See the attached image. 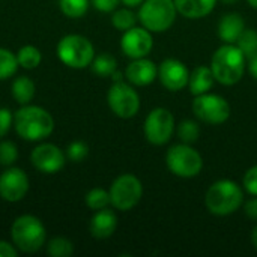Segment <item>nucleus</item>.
<instances>
[{"instance_id":"nucleus-1","label":"nucleus","mask_w":257,"mask_h":257,"mask_svg":"<svg viewBox=\"0 0 257 257\" xmlns=\"http://www.w3.org/2000/svg\"><path fill=\"white\" fill-rule=\"evenodd\" d=\"M14 130L26 142H42L54 131V119L41 105L24 104L14 113Z\"/></svg>"},{"instance_id":"nucleus-2","label":"nucleus","mask_w":257,"mask_h":257,"mask_svg":"<svg viewBox=\"0 0 257 257\" xmlns=\"http://www.w3.org/2000/svg\"><path fill=\"white\" fill-rule=\"evenodd\" d=\"M245 60V54L236 44H224L217 48L209 65L215 81L223 86L236 84L244 75Z\"/></svg>"},{"instance_id":"nucleus-3","label":"nucleus","mask_w":257,"mask_h":257,"mask_svg":"<svg viewBox=\"0 0 257 257\" xmlns=\"http://www.w3.org/2000/svg\"><path fill=\"white\" fill-rule=\"evenodd\" d=\"M244 205V188L230 179L214 182L205 194L206 209L217 217H226L236 212Z\"/></svg>"},{"instance_id":"nucleus-4","label":"nucleus","mask_w":257,"mask_h":257,"mask_svg":"<svg viewBox=\"0 0 257 257\" xmlns=\"http://www.w3.org/2000/svg\"><path fill=\"white\" fill-rule=\"evenodd\" d=\"M11 239L18 251L32 254L45 245L47 229L38 217L32 214H23L17 217L11 226Z\"/></svg>"},{"instance_id":"nucleus-5","label":"nucleus","mask_w":257,"mask_h":257,"mask_svg":"<svg viewBox=\"0 0 257 257\" xmlns=\"http://www.w3.org/2000/svg\"><path fill=\"white\" fill-rule=\"evenodd\" d=\"M56 54L65 66L71 69H84L90 66L95 57V48L86 36L71 33L65 35L57 42Z\"/></svg>"},{"instance_id":"nucleus-6","label":"nucleus","mask_w":257,"mask_h":257,"mask_svg":"<svg viewBox=\"0 0 257 257\" xmlns=\"http://www.w3.org/2000/svg\"><path fill=\"white\" fill-rule=\"evenodd\" d=\"M178 15L175 0H145L139 6V21L152 33L169 30Z\"/></svg>"},{"instance_id":"nucleus-7","label":"nucleus","mask_w":257,"mask_h":257,"mask_svg":"<svg viewBox=\"0 0 257 257\" xmlns=\"http://www.w3.org/2000/svg\"><path fill=\"white\" fill-rule=\"evenodd\" d=\"M166 164L175 176L182 179L196 178L203 169L202 155L187 143L172 146L166 154Z\"/></svg>"},{"instance_id":"nucleus-8","label":"nucleus","mask_w":257,"mask_h":257,"mask_svg":"<svg viewBox=\"0 0 257 257\" xmlns=\"http://www.w3.org/2000/svg\"><path fill=\"white\" fill-rule=\"evenodd\" d=\"M108 193H110V205L117 211L126 212L136 208L142 200L143 185L137 176L131 173H123L113 181Z\"/></svg>"},{"instance_id":"nucleus-9","label":"nucleus","mask_w":257,"mask_h":257,"mask_svg":"<svg viewBox=\"0 0 257 257\" xmlns=\"http://www.w3.org/2000/svg\"><path fill=\"white\" fill-rule=\"evenodd\" d=\"M107 104L110 110L120 119H131L140 110V96L133 84L120 81H113L107 92Z\"/></svg>"},{"instance_id":"nucleus-10","label":"nucleus","mask_w":257,"mask_h":257,"mask_svg":"<svg viewBox=\"0 0 257 257\" xmlns=\"http://www.w3.org/2000/svg\"><path fill=\"white\" fill-rule=\"evenodd\" d=\"M194 116L209 125H221L230 117V104L217 93H203L193 101Z\"/></svg>"},{"instance_id":"nucleus-11","label":"nucleus","mask_w":257,"mask_h":257,"mask_svg":"<svg viewBox=\"0 0 257 257\" xmlns=\"http://www.w3.org/2000/svg\"><path fill=\"white\" fill-rule=\"evenodd\" d=\"M143 133L146 140L154 146H163L170 142L175 133V117L164 107L154 108L145 119Z\"/></svg>"},{"instance_id":"nucleus-12","label":"nucleus","mask_w":257,"mask_h":257,"mask_svg":"<svg viewBox=\"0 0 257 257\" xmlns=\"http://www.w3.org/2000/svg\"><path fill=\"white\" fill-rule=\"evenodd\" d=\"M30 187L27 173L20 169L9 166L0 173V199L8 203L21 202Z\"/></svg>"},{"instance_id":"nucleus-13","label":"nucleus","mask_w":257,"mask_h":257,"mask_svg":"<svg viewBox=\"0 0 257 257\" xmlns=\"http://www.w3.org/2000/svg\"><path fill=\"white\" fill-rule=\"evenodd\" d=\"M66 154L54 143H39L30 152V163L32 166L45 175H54L60 172L66 163Z\"/></svg>"},{"instance_id":"nucleus-14","label":"nucleus","mask_w":257,"mask_h":257,"mask_svg":"<svg viewBox=\"0 0 257 257\" xmlns=\"http://www.w3.org/2000/svg\"><path fill=\"white\" fill-rule=\"evenodd\" d=\"M154 47V38L152 32L142 27H131L130 30H125L120 38V50L122 53L130 59H140L146 57Z\"/></svg>"},{"instance_id":"nucleus-15","label":"nucleus","mask_w":257,"mask_h":257,"mask_svg":"<svg viewBox=\"0 0 257 257\" xmlns=\"http://www.w3.org/2000/svg\"><path fill=\"white\" fill-rule=\"evenodd\" d=\"M158 78L166 89L172 92H179L185 86H188L190 71L181 60L166 59L158 66Z\"/></svg>"},{"instance_id":"nucleus-16","label":"nucleus","mask_w":257,"mask_h":257,"mask_svg":"<svg viewBox=\"0 0 257 257\" xmlns=\"http://www.w3.org/2000/svg\"><path fill=\"white\" fill-rule=\"evenodd\" d=\"M125 78L133 86H148L158 78V66L146 57L133 59L125 69Z\"/></svg>"},{"instance_id":"nucleus-17","label":"nucleus","mask_w":257,"mask_h":257,"mask_svg":"<svg viewBox=\"0 0 257 257\" xmlns=\"http://www.w3.org/2000/svg\"><path fill=\"white\" fill-rule=\"evenodd\" d=\"M117 229V217L111 209H99L90 218L89 232L96 239H107L110 238Z\"/></svg>"},{"instance_id":"nucleus-18","label":"nucleus","mask_w":257,"mask_h":257,"mask_svg":"<svg viewBox=\"0 0 257 257\" xmlns=\"http://www.w3.org/2000/svg\"><path fill=\"white\" fill-rule=\"evenodd\" d=\"M245 30V21L238 12L226 14L218 23V36L226 44H236L241 33Z\"/></svg>"},{"instance_id":"nucleus-19","label":"nucleus","mask_w":257,"mask_h":257,"mask_svg":"<svg viewBox=\"0 0 257 257\" xmlns=\"http://www.w3.org/2000/svg\"><path fill=\"white\" fill-rule=\"evenodd\" d=\"M218 0H175L178 14L190 20H199L209 15Z\"/></svg>"},{"instance_id":"nucleus-20","label":"nucleus","mask_w":257,"mask_h":257,"mask_svg":"<svg viewBox=\"0 0 257 257\" xmlns=\"http://www.w3.org/2000/svg\"><path fill=\"white\" fill-rule=\"evenodd\" d=\"M214 81H215V78H214V74L211 71V66L202 65V66L194 68L190 72L188 87L194 96H199V95L208 93L212 89Z\"/></svg>"},{"instance_id":"nucleus-21","label":"nucleus","mask_w":257,"mask_h":257,"mask_svg":"<svg viewBox=\"0 0 257 257\" xmlns=\"http://www.w3.org/2000/svg\"><path fill=\"white\" fill-rule=\"evenodd\" d=\"M11 92H12L14 99L20 105L30 104L32 99L35 98V93H36V84H35V81L30 77L21 75V77H17L12 81Z\"/></svg>"},{"instance_id":"nucleus-22","label":"nucleus","mask_w":257,"mask_h":257,"mask_svg":"<svg viewBox=\"0 0 257 257\" xmlns=\"http://www.w3.org/2000/svg\"><path fill=\"white\" fill-rule=\"evenodd\" d=\"M17 60L20 68L32 71L36 69L42 62V53L35 45H24L17 51Z\"/></svg>"},{"instance_id":"nucleus-23","label":"nucleus","mask_w":257,"mask_h":257,"mask_svg":"<svg viewBox=\"0 0 257 257\" xmlns=\"http://www.w3.org/2000/svg\"><path fill=\"white\" fill-rule=\"evenodd\" d=\"M89 68L92 69V72L95 75H98L101 78H105V77H111L113 72L117 69V62H116V59L111 54L101 53V54L93 57V60H92Z\"/></svg>"},{"instance_id":"nucleus-24","label":"nucleus","mask_w":257,"mask_h":257,"mask_svg":"<svg viewBox=\"0 0 257 257\" xmlns=\"http://www.w3.org/2000/svg\"><path fill=\"white\" fill-rule=\"evenodd\" d=\"M137 20H139L137 14L133 12V8H128V6L113 11V15H111L113 27L120 32H125V30H130L131 27H134L137 24Z\"/></svg>"},{"instance_id":"nucleus-25","label":"nucleus","mask_w":257,"mask_h":257,"mask_svg":"<svg viewBox=\"0 0 257 257\" xmlns=\"http://www.w3.org/2000/svg\"><path fill=\"white\" fill-rule=\"evenodd\" d=\"M90 0H59V9L60 12L72 20L81 18L89 11Z\"/></svg>"},{"instance_id":"nucleus-26","label":"nucleus","mask_w":257,"mask_h":257,"mask_svg":"<svg viewBox=\"0 0 257 257\" xmlns=\"http://www.w3.org/2000/svg\"><path fill=\"white\" fill-rule=\"evenodd\" d=\"M20 65L17 60V54L8 48L0 47V81H5L17 74Z\"/></svg>"},{"instance_id":"nucleus-27","label":"nucleus","mask_w":257,"mask_h":257,"mask_svg":"<svg viewBox=\"0 0 257 257\" xmlns=\"http://www.w3.org/2000/svg\"><path fill=\"white\" fill-rule=\"evenodd\" d=\"M47 253L51 257H69L74 254V244L65 236H54L47 242Z\"/></svg>"},{"instance_id":"nucleus-28","label":"nucleus","mask_w":257,"mask_h":257,"mask_svg":"<svg viewBox=\"0 0 257 257\" xmlns=\"http://www.w3.org/2000/svg\"><path fill=\"white\" fill-rule=\"evenodd\" d=\"M84 203L90 211H99L110 205V193L104 188H92L84 197Z\"/></svg>"},{"instance_id":"nucleus-29","label":"nucleus","mask_w":257,"mask_h":257,"mask_svg":"<svg viewBox=\"0 0 257 257\" xmlns=\"http://www.w3.org/2000/svg\"><path fill=\"white\" fill-rule=\"evenodd\" d=\"M199 136H200V126L196 120L187 119L178 125V137L181 139L182 143L193 145L199 140Z\"/></svg>"},{"instance_id":"nucleus-30","label":"nucleus","mask_w":257,"mask_h":257,"mask_svg":"<svg viewBox=\"0 0 257 257\" xmlns=\"http://www.w3.org/2000/svg\"><path fill=\"white\" fill-rule=\"evenodd\" d=\"M236 45L239 47V50L245 54L247 59L253 57L257 54V32L253 29H245L239 39L236 41Z\"/></svg>"},{"instance_id":"nucleus-31","label":"nucleus","mask_w":257,"mask_h":257,"mask_svg":"<svg viewBox=\"0 0 257 257\" xmlns=\"http://www.w3.org/2000/svg\"><path fill=\"white\" fill-rule=\"evenodd\" d=\"M18 160V148L11 140H0V166H14Z\"/></svg>"},{"instance_id":"nucleus-32","label":"nucleus","mask_w":257,"mask_h":257,"mask_svg":"<svg viewBox=\"0 0 257 257\" xmlns=\"http://www.w3.org/2000/svg\"><path fill=\"white\" fill-rule=\"evenodd\" d=\"M65 154H66V158L69 161H72V163H81L89 155V146H87V143H84L81 140H75V142H72V143L68 145Z\"/></svg>"},{"instance_id":"nucleus-33","label":"nucleus","mask_w":257,"mask_h":257,"mask_svg":"<svg viewBox=\"0 0 257 257\" xmlns=\"http://www.w3.org/2000/svg\"><path fill=\"white\" fill-rule=\"evenodd\" d=\"M242 188L250 196H257V164L245 172L242 179Z\"/></svg>"},{"instance_id":"nucleus-34","label":"nucleus","mask_w":257,"mask_h":257,"mask_svg":"<svg viewBox=\"0 0 257 257\" xmlns=\"http://www.w3.org/2000/svg\"><path fill=\"white\" fill-rule=\"evenodd\" d=\"M11 126H14V113L6 107H0V140L11 131Z\"/></svg>"},{"instance_id":"nucleus-35","label":"nucleus","mask_w":257,"mask_h":257,"mask_svg":"<svg viewBox=\"0 0 257 257\" xmlns=\"http://www.w3.org/2000/svg\"><path fill=\"white\" fill-rule=\"evenodd\" d=\"M92 6L99 12H113L117 9L120 0H90Z\"/></svg>"},{"instance_id":"nucleus-36","label":"nucleus","mask_w":257,"mask_h":257,"mask_svg":"<svg viewBox=\"0 0 257 257\" xmlns=\"http://www.w3.org/2000/svg\"><path fill=\"white\" fill-rule=\"evenodd\" d=\"M18 248L14 245V242L9 241H0V257H17Z\"/></svg>"},{"instance_id":"nucleus-37","label":"nucleus","mask_w":257,"mask_h":257,"mask_svg":"<svg viewBox=\"0 0 257 257\" xmlns=\"http://www.w3.org/2000/svg\"><path fill=\"white\" fill-rule=\"evenodd\" d=\"M244 212L250 220L257 221V196H253L244 203Z\"/></svg>"},{"instance_id":"nucleus-38","label":"nucleus","mask_w":257,"mask_h":257,"mask_svg":"<svg viewBox=\"0 0 257 257\" xmlns=\"http://www.w3.org/2000/svg\"><path fill=\"white\" fill-rule=\"evenodd\" d=\"M248 71L250 74L257 80V54H254L253 57H250V63H248Z\"/></svg>"},{"instance_id":"nucleus-39","label":"nucleus","mask_w":257,"mask_h":257,"mask_svg":"<svg viewBox=\"0 0 257 257\" xmlns=\"http://www.w3.org/2000/svg\"><path fill=\"white\" fill-rule=\"evenodd\" d=\"M143 2H145V0H120V3H123V5L128 6V8H137V6H140Z\"/></svg>"},{"instance_id":"nucleus-40","label":"nucleus","mask_w":257,"mask_h":257,"mask_svg":"<svg viewBox=\"0 0 257 257\" xmlns=\"http://www.w3.org/2000/svg\"><path fill=\"white\" fill-rule=\"evenodd\" d=\"M251 244H253V247L257 250V226L253 229V232H251Z\"/></svg>"},{"instance_id":"nucleus-41","label":"nucleus","mask_w":257,"mask_h":257,"mask_svg":"<svg viewBox=\"0 0 257 257\" xmlns=\"http://www.w3.org/2000/svg\"><path fill=\"white\" fill-rule=\"evenodd\" d=\"M247 2H248V5H250L251 8L257 9V0H247Z\"/></svg>"},{"instance_id":"nucleus-42","label":"nucleus","mask_w":257,"mask_h":257,"mask_svg":"<svg viewBox=\"0 0 257 257\" xmlns=\"http://www.w3.org/2000/svg\"><path fill=\"white\" fill-rule=\"evenodd\" d=\"M224 5H233V3H236V2H239V0H221Z\"/></svg>"}]
</instances>
